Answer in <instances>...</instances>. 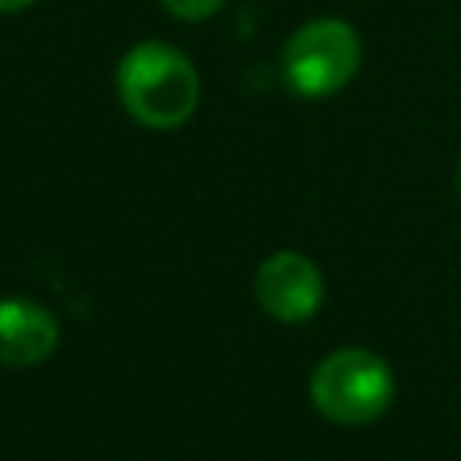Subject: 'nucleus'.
<instances>
[{
    "label": "nucleus",
    "mask_w": 461,
    "mask_h": 461,
    "mask_svg": "<svg viewBox=\"0 0 461 461\" xmlns=\"http://www.w3.org/2000/svg\"><path fill=\"white\" fill-rule=\"evenodd\" d=\"M158 4L180 22H205L223 7V0H158Z\"/></svg>",
    "instance_id": "6"
},
{
    "label": "nucleus",
    "mask_w": 461,
    "mask_h": 461,
    "mask_svg": "<svg viewBox=\"0 0 461 461\" xmlns=\"http://www.w3.org/2000/svg\"><path fill=\"white\" fill-rule=\"evenodd\" d=\"M29 4H36V0H0V14H14V11H25Z\"/></svg>",
    "instance_id": "7"
},
{
    "label": "nucleus",
    "mask_w": 461,
    "mask_h": 461,
    "mask_svg": "<svg viewBox=\"0 0 461 461\" xmlns=\"http://www.w3.org/2000/svg\"><path fill=\"white\" fill-rule=\"evenodd\" d=\"M457 180H461V173H457Z\"/></svg>",
    "instance_id": "8"
},
{
    "label": "nucleus",
    "mask_w": 461,
    "mask_h": 461,
    "mask_svg": "<svg viewBox=\"0 0 461 461\" xmlns=\"http://www.w3.org/2000/svg\"><path fill=\"white\" fill-rule=\"evenodd\" d=\"M313 407L335 425H364L393 403V371L371 349H335L310 375Z\"/></svg>",
    "instance_id": "3"
},
{
    "label": "nucleus",
    "mask_w": 461,
    "mask_h": 461,
    "mask_svg": "<svg viewBox=\"0 0 461 461\" xmlns=\"http://www.w3.org/2000/svg\"><path fill=\"white\" fill-rule=\"evenodd\" d=\"M58 346V321L29 299H0V364L32 367Z\"/></svg>",
    "instance_id": "5"
},
{
    "label": "nucleus",
    "mask_w": 461,
    "mask_h": 461,
    "mask_svg": "<svg viewBox=\"0 0 461 461\" xmlns=\"http://www.w3.org/2000/svg\"><path fill=\"white\" fill-rule=\"evenodd\" d=\"M122 108L148 130H176L198 108V72L184 50L162 40L130 47L115 68Z\"/></svg>",
    "instance_id": "1"
},
{
    "label": "nucleus",
    "mask_w": 461,
    "mask_h": 461,
    "mask_svg": "<svg viewBox=\"0 0 461 461\" xmlns=\"http://www.w3.org/2000/svg\"><path fill=\"white\" fill-rule=\"evenodd\" d=\"M360 32L342 18L299 25L281 50V76L295 97H331L360 68Z\"/></svg>",
    "instance_id": "2"
},
{
    "label": "nucleus",
    "mask_w": 461,
    "mask_h": 461,
    "mask_svg": "<svg viewBox=\"0 0 461 461\" xmlns=\"http://www.w3.org/2000/svg\"><path fill=\"white\" fill-rule=\"evenodd\" d=\"M259 306L285 324L310 321L324 303V277L303 252H274L256 270Z\"/></svg>",
    "instance_id": "4"
}]
</instances>
